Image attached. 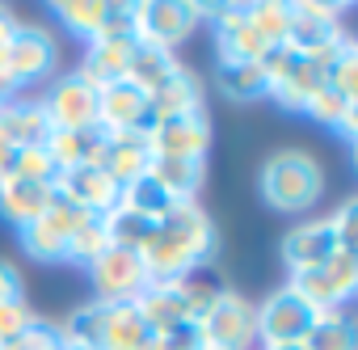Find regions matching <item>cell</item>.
<instances>
[{
  "label": "cell",
  "instance_id": "cell-1",
  "mask_svg": "<svg viewBox=\"0 0 358 350\" xmlns=\"http://www.w3.org/2000/svg\"><path fill=\"white\" fill-rule=\"evenodd\" d=\"M215 249H220V237H215L211 216L199 203H177L164 220H156L139 258L152 279H186L199 266H207Z\"/></svg>",
  "mask_w": 358,
  "mask_h": 350
},
{
  "label": "cell",
  "instance_id": "cell-2",
  "mask_svg": "<svg viewBox=\"0 0 358 350\" xmlns=\"http://www.w3.org/2000/svg\"><path fill=\"white\" fill-rule=\"evenodd\" d=\"M257 186H262L266 207H274V211H282V216H303V211H312V207L320 203V195H324V169H320V160H316L312 152H303V148H282V152H274V156L262 164Z\"/></svg>",
  "mask_w": 358,
  "mask_h": 350
},
{
  "label": "cell",
  "instance_id": "cell-3",
  "mask_svg": "<svg viewBox=\"0 0 358 350\" xmlns=\"http://www.w3.org/2000/svg\"><path fill=\"white\" fill-rule=\"evenodd\" d=\"M220 287L211 283H199L194 274L186 279H152L143 287V295L135 300V312L143 316V325L152 333H164V329H177V325H199L203 312L211 308Z\"/></svg>",
  "mask_w": 358,
  "mask_h": 350
},
{
  "label": "cell",
  "instance_id": "cell-4",
  "mask_svg": "<svg viewBox=\"0 0 358 350\" xmlns=\"http://www.w3.org/2000/svg\"><path fill=\"white\" fill-rule=\"evenodd\" d=\"M262 72H266V97H274L282 110L303 114L312 93L324 85V76L316 72V64L291 47H270L262 55Z\"/></svg>",
  "mask_w": 358,
  "mask_h": 350
},
{
  "label": "cell",
  "instance_id": "cell-5",
  "mask_svg": "<svg viewBox=\"0 0 358 350\" xmlns=\"http://www.w3.org/2000/svg\"><path fill=\"white\" fill-rule=\"evenodd\" d=\"M203 346L207 350H253L257 346V312L241 291L220 287L211 308L199 321Z\"/></svg>",
  "mask_w": 358,
  "mask_h": 350
},
{
  "label": "cell",
  "instance_id": "cell-6",
  "mask_svg": "<svg viewBox=\"0 0 358 350\" xmlns=\"http://www.w3.org/2000/svg\"><path fill=\"white\" fill-rule=\"evenodd\" d=\"M199 22H203L199 9L186 5V0H143L131 13V34L139 47H156V51L177 55V47L194 34Z\"/></svg>",
  "mask_w": 358,
  "mask_h": 350
},
{
  "label": "cell",
  "instance_id": "cell-7",
  "mask_svg": "<svg viewBox=\"0 0 358 350\" xmlns=\"http://www.w3.org/2000/svg\"><path fill=\"white\" fill-rule=\"evenodd\" d=\"M291 287L316 308V312H333V308H345L358 291V253L350 249H337L329 262L303 270V274H291Z\"/></svg>",
  "mask_w": 358,
  "mask_h": 350
},
{
  "label": "cell",
  "instance_id": "cell-8",
  "mask_svg": "<svg viewBox=\"0 0 358 350\" xmlns=\"http://www.w3.org/2000/svg\"><path fill=\"white\" fill-rule=\"evenodd\" d=\"M253 312H257V342L262 346H299L308 337L312 321L320 316L291 283L278 287V291H270Z\"/></svg>",
  "mask_w": 358,
  "mask_h": 350
},
{
  "label": "cell",
  "instance_id": "cell-9",
  "mask_svg": "<svg viewBox=\"0 0 358 350\" xmlns=\"http://www.w3.org/2000/svg\"><path fill=\"white\" fill-rule=\"evenodd\" d=\"M55 64H59V43H55V34H51L47 26H38V22H17L13 43H9V51H5V72L13 76V85L26 89V85L51 80Z\"/></svg>",
  "mask_w": 358,
  "mask_h": 350
},
{
  "label": "cell",
  "instance_id": "cell-10",
  "mask_svg": "<svg viewBox=\"0 0 358 350\" xmlns=\"http://www.w3.org/2000/svg\"><path fill=\"white\" fill-rule=\"evenodd\" d=\"M89 279H93L97 300H106V304H135V300L143 295V287L152 283L143 258H139L135 249H118V245H110V249L89 266Z\"/></svg>",
  "mask_w": 358,
  "mask_h": 350
},
{
  "label": "cell",
  "instance_id": "cell-11",
  "mask_svg": "<svg viewBox=\"0 0 358 350\" xmlns=\"http://www.w3.org/2000/svg\"><path fill=\"white\" fill-rule=\"evenodd\" d=\"M199 18H215V51L220 64H257L270 47L249 26V5H194Z\"/></svg>",
  "mask_w": 358,
  "mask_h": 350
},
{
  "label": "cell",
  "instance_id": "cell-12",
  "mask_svg": "<svg viewBox=\"0 0 358 350\" xmlns=\"http://www.w3.org/2000/svg\"><path fill=\"white\" fill-rule=\"evenodd\" d=\"M55 195L64 203H72L85 216H110L122 203V186L110 178L101 164H76V169H59L55 178Z\"/></svg>",
  "mask_w": 358,
  "mask_h": 350
},
{
  "label": "cell",
  "instance_id": "cell-13",
  "mask_svg": "<svg viewBox=\"0 0 358 350\" xmlns=\"http://www.w3.org/2000/svg\"><path fill=\"white\" fill-rule=\"evenodd\" d=\"M131 13L135 5L127 0H59L55 5V18L85 43L106 34H131Z\"/></svg>",
  "mask_w": 358,
  "mask_h": 350
},
{
  "label": "cell",
  "instance_id": "cell-14",
  "mask_svg": "<svg viewBox=\"0 0 358 350\" xmlns=\"http://www.w3.org/2000/svg\"><path fill=\"white\" fill-rule=\"evenodd\" d=\"M43 110L51 118L55 131H76V127H93L97 122V89L80 76V72H68V76H55L47 97H43Z\"/></svg>",
  "mask_w": 358,
  "mask_h": 350
},
{
  "label": "cell",
  "instance_id": "cell-15",
  "mask_svg": "<svg viewBox=\"0 0 358 350\" xmlns=\"http://www.w3.org/2000/svg\"><path fill=\"white\" fill-rule=\"evenodd\" d=\"M148 144H152V156H203V160H207V148H211V118H207V110L156 118V122L148 127Z\"/></svg>",
  "mask_w": 358,
  "mask_h": 350
},
{
  "label": "cell",
  "instance_id": "cell-16",
  "mask_svg": "<svg viewBox=\"0 0 358 350\" xmlns=\"http://www.w3.org/2000/svg\"><path fill=\"white\" fill-rule=\"evenodd\" d=\"M80 216H85V211H76L72 203H64V199L55 195L51 207H47L34 224L17 228V232H22V249H26L30 258H38V262H64L68 237H72V228L80 224Z\"/></svg>",
  "mask_w": 358,
  "mask_h": 350
},
{
  "label": "cell",
  "instance_id": "cell-17",
  "mask_svg": "<svg viewBox=\"0 0 358 350\" xmlns=\"http://www.w3.org/2000/svg\"><path fill=\"white\" fill-rule=\"evenodd\" d=\"M337 18H341V9H333V5H295L291 34H287L282 47H291L299 55H320V51L337 47L345 38V30H341Z\"/></svg>",
  "mask_w": 358,
  "mask_h": 350
},
{
  "label": "cell",
  "instance_id": "cell-18",
  "mask_svg": "<svg viewBox=\"0 0 358 350\" xmlns=\"http://www.w3.org/2000/svg\"><path fill=\"white\" fill-rule=\"evenodd\" d=\"M337 249H341V241H337V228L329 224V216H324V220L295 224V228L282 237V262H287L291 274H303V270L329 262Z\"/></svg>",
  "mask_w": 358,
  "mask_h": 350
},
{
  "label": "cell",
  "instance_id": "cell-19",
  "mask_svg": "<svg viewBox=\"0 0 358 350\" xmlns=\"http://www.w3.org/2000/svg\"><path fill=\"white\" fill-rule=\"evenodd\" d=\"M135 47H139V43H135V34H106V38L85 43L80 76H85L93 89H106V85L127 80V68H131Z\"/></svg>",
  "mask_w": 358,
  "mask_h": 350
},
{
  "label": "cell",
  "instance_id": "cell-20",
  "mask_svg": "<svg viewBox=\"0 0 358 350\" xmlns=\"http://www.w3.org/2000/svg\"><path fill=\"white\" fill-rule=\"evenodd\" d=\"M97 127H106V131H148L152 127L148 93L135 89L131 80L97 89Z\"/></svg>",
  "mask_w": 358,
  "mask_h": 350
},
{
  "label": "cell",
  "instance_id": "cell-21",
  "mask_svg": "<svg viewBox=\"0 0 358 350\" xmlns=\"http://www.w3.org/2000/svg\"><path fill=\"white\" fill-rule=\"evenodd\" d=\"M51 131L55 127H51L43 102H34V97H13L0 106V135L13 148H47Z\"/></svg>",
  "mask_w": 358,
  "mask_h": 350
},
{
  "label": "cell",
  "instance_id": "cell-22",
  "mask_svg": "<svg viewBox=\"0 0 358 350\" xmlns=\"http://www.w3.org/2000/svg\"><path fill=\"white\" fill-rule=\"evenodd\" d=\"M152 164V144H148V131H110V144H106V156H101V169L118 186L143 178Z\"/></svg>",
  "mask_w": 358,
  "mask_h": 350
},
{
  "label": "cell",
  "instance_id": "cell-23",
  "mask_svg": "<svg viewBox=\"0 0 358 350\" xmlns=\"http://www.w3.org/2000/svg\"><path fill=\"white\" fill-rule=\"evenodd\" d=\"M110 144L106 127H76V131H51L47 139V156L55 160V169H76V164H101Z\"/></svg>",
  "mask_w": 358,
  "mask_h": 350
},
{
  "label": "cell",
  "instance_id": "cell-24",
  "mask_svg": "<svg viewBox=\"0 0 358 350\" xmlns=\"http://www.w3.org/2000/svg\"><path fill=\"white\" fill-rule=\"evenodd\" d=\"M203 76L194 68H177L160 89L148 93V110H152V122L156 118H173V114H190V110H203Z\"/></svg>",
  "mask_w": 358,
  "mask_h": 350
},
{
  "label": "cell",
  "instance_id": "cell-25",
  "mask_svg": "<svg viewBox=\"0 0 358 350\" xmlns=\"http://www.w3.org/2000/svg\"><path fill=\"white\" fill-rule=\"evenodd\" d=\"M148 173L164 186V195L173 203H194V195L203 190V178H207V160L203 156H152Z\"/></svg>",
  "mask_w": 358,
  "mask_h": 350
},
{
  "label": "cell",
  "instance_id": "cell-26",
  "mask_svg": "<svg viewBox=\"0 0 358 350\" xmlns=\"http://www.w3.org/2000/svg\"><path fill=\"white\" fill-rule=\"evenodd\" d=\"M51 199H55V186H43V182H22V178L0 182V216L17 228L34 224L51 207Z\"/></svg>",
  "mask_w": 358,
  "mask_h": 350
},
{
  "label": "cell",
  "instance_id": "cell-27",
  "mask_svg": "<svg viewBox=\"0 0 358 350\" xmlns=\"http://www.w3.org/2000/svg\"><path fill=\"white\" fill-rule=\"evenodd\" d=\"M303 114L316 118V122H324V127L337 131L341 139H354V135H358V102L345 97V93H337V89H329V85H320V89L312 93V102H308Z\"/></svg>",
  "mask_w": 358,
  "mask_h": 350
},
{
  "label": "cell",
  "instance_id": "cell-28",
  "mask_svg": "<svg viewBox=\"0 0 358 350\" xmlns=\"http://www.w3.org/2000/svg\"><path fill=\"white\" fill-rule=\"evenodd\" d=\"M299 350H358V325L345 308L320 312L308 329V337L299 342Z\"/></svg>",
  "mask_w": 358,
  "mask_h": 350
},
{
  "label": "cell",
  "instance_id": "cell-29",
  "mask_svg": "<svg viewBox=\"0 0 358 350\" xmlns=\"http://www.w3.org/2000/svg\"><path fill=\"white\" fill-rule=\"evenodd\" d=\"M177 68H182V59H177L173 51H156V47H135V55H131V68H127V80L135 85V89H143V93H152V89H160Z\"/></svg>",
  "mask_w": 358,
  "mask_h": 350
},
{
  "label": "cell",
  "instance_id": "cell-30",
  "mask_svg": "<svg viewBox=\"0 0 358 350\" xmlns=\"http://www.w3.org/2000/svg\"><path fill=\"white\" fill-rule=\"evenodd\" d=\"M118 207H127V211H135V216H143V220H164L177 203L164 195V186L152 178V173H143V178H135V182H127L122 186V203Z\"/></svg>",
  "mask_w": 358,
  "mask_h": 350
},
{
  "label": "cell",
  "instance_id": "cell-31",
  "mask_svg": "<svg viewBox=\"0 0 358 350\" xmlns=\"http://www.w3.org/2000/svg\"><path fill=\"white\" fill-rule=\"evenodd\" d=\"M106 249H110L106 220H101V216H80V224H76L72 237H68V253H64V262H76V266L89 270Z\"/></svg>",
  "mask_w": 358,
  "mask_h": 350
},
{
  "label": "cell",
  "instance_id": "cell-32",
  "mask_svg": "<svg viewBox=\"0 0 358 350\" xmlns=\"http://www.w3.org/2000/svg\"><path fill=\"white\" fill-rule=\"evenodd\" d=\"M291 13L295 5H287V0H257V5H249V26L266 47H282L291 34Z\"/></svg>",
  "mask_w": 358,
  "mask_h": 350
},
{
  "label": "cell",
  "instance_id": "cell-33",
  "mask_svg": "<svg viewBox=\"0 0 358 350\" xmlns=\"http://www.w3.org/2000/svg\"><path fill=\"white\" fill-rule=\"evenodd\" d=\"M220 89L232 102H257L266 97V72L257 64H220Z\"/></svg>",
  "mask_w": 358,
  "mask_h": 350
},
{
  "label": "cell",
  "instance_id": "cell-34",
  "mask_svg": "<svg viewBox=\"0 0 358 350\" xmlns=\"http://www.w3.org/2000/svg\"><path fill=\"white\" fill-rule=\"evenodd\" d=\"M106 220V232H110V245H118V249H143V241L152 237V220H143V216H135V211H127V207H114L110 216H101Z\"/></svg>",
  "mask_w": 358,
  "mask_h": 350
},
{
  "label": "cell",
  "instance_id": "cell-35",
  "mask_svg": "<svg viewBox=\"0 0 358 350\" xmlns=\"http://www.w3.org/2000/svg\"><path fill=\"white\" fill-rule=\"evenodd\" d=\"M324 85L358 102V43H354V38H345V43H341L337 59H333V64H329V72H324Z\"/></svg>",
  "mask_w": 358,
  "mask_h": 350
},
{
  "label": "cell",
  "instance_id": "cell-36",
  "mask_svg": "<svg viewBox=\"0 0 358 350\" xmlns=\"http://www.w3.org/2000/svg\"><path fill=\"white\" fill-rule=\"evenodd\" d=\"M9 178H22V182H43V186H55L59 169L55 160L47 156V148H17V160H13V173Z\"/></svg>",
  "mask_w": 358,
  "mask_h": 350
},
{
  "label": "cell",
  "instance_id": "cell-37",
  "mask_svg": "<svg viewBox=\"0 0 358 350\" xmlns=\"http://www.w3.org/2000/svg\"><path fill=\"white\" fill-rule=\"evenodd\" d=\"M0 350H64V337H59V325L55 321L34 316L9 346H0Z\"/></svg>",
  "mask_w": 358,
  "mask_h": 350
},
{
  "label": "cell",
  "instance_id": "cell-38",
  "mask_svg": "<svg viewBox=\"0 0 358 350\" xmlns=\"http://www.w3.org/2000/svg\"><path fill=\"white\" fill-rule=\"evenodd\" d=\"M329 224L337 228V241H341V249H350V253H358V199H345L333 216H329Z\"/></svg>",
  "mask_w": 358,
  "mask_h": 350
},
{
  "label": "cell",
  "instance_id": "cell-39",
  "mask_svg": "<svg viewBox=\"0 0 358 350\" xmlns=\"http://www.w3.org/2000/svg\"><path fill=\"white\" fill-rule=\"evenodd\" d=\"M34 321V312H30V304L26 300H13V304H0V346H9L26 325Z\"/></svg>",
  "mask_w": 358,
  "mask_h": 350
},
{
  "label": "cell",
  "instance_id": "cell-40",
  "mask_svg": "<svg viewBox=\"0 0 358 350\" xmlns=\"http://www.w3.org/2000/svg\"><path fill=\"white\" fill-rule=\"evenodd\" d=\"M156 350H203V333H199V325L164 329V333H156Z\"/></svg>",
  "mask_w": 358,
  "mask_h": 350
},
{
  "label": "cell",
  "instance_id": "cell-41",
  "mask_svg": "<svg viewBox=\"0 0 358 350\" xmlns=\"http://www.w3.org/2000/svg\"><path fill=\"white\" fill-rule=\"evenodd\" d=\"M13 300H26V279L9 258H0V304H13Z\"/></svg>",
  "mask_w": 358,
  "mask_h": 350
},
{
  "label": "cell",
  "instance_id": "cell-42",
  "mask_svg": "<svg viewBox=\"0 0 358 350\" xmlns=\"http://www.w3.org/2000/svg\"><path fill=\"white\" fill-rule=\"evenodd\" d=\"M13 30H17V18L9 9H0V68H5V51L13 43Z\"/></svg>",
  "mask_w": 358,
  "mask_h": 350
},
{
  "label": "cell",
  "instance_id": "cell-43",
  "mask_svg": "<svg viewBox=\"0 0 358 350\" xmlns=\"http://www.w3.org/2000/svg\"><path fill=\"white\" fill-rule=\"evenodd\" d=\"M13 160H17V148H13L5 135H0V182H5L9 173H13Z\"/></svg>",
  "mask_w": 358,
  "mask_h": 350
},
{
  "label": "cell",
  "instance_id": "cell-44",
  "mask_svg": "<svg viewBox=\"0 0 358 350\" xmlns=\"http://www.w3.org/2000/svg\"><path fill=\"white\" fill-rule=\"evenodd\" d=\"M13 97H17V85H13V76H9L5 68H0V106L13 102Z\"/></svg>",
  "mask_w": 358,
  "mask_h": 350
},
{
  "label": "cell",
  "instance_id": "cell-45",
  "mask_svg": "<svg viewBox=\"0 0 358 350\" xmlns=\"http://www.w3.org/2000/svg\"><path fill=\"white\" fill-rule=\"evenodd\" d=\"M262 350H299V346H262Z\"/></svg>",
  "mask_w": 358,
  "mask_h": 350
},
{
  "label": "cell",
  "instance_id": "cell-46",
  "mask_svg": "<svg viewBox=\"0 0 358 350\" xmlns=\"http://www.w3.org/2000/svg\"><path fill=\"white\" fill-rule=\"evenodd\" d=\"M64 350H72V346H64Z\"/></svg>",
  "mask_w": 358,
  "mask_h": 350
},
{
  "label": "cell",
  "instance_id": "cell-47",
  "mask_svg": "<svg viewBox=\"0 0 358 350\" xmlns=\"http://www.w3.org/2000/svg\"><path fill=\"white\" fill-rule=\"evenodd\" d=\"M203 350H207V346H203Z\"/></svg>",
  "mask_w": 358,
  "mask_h": 350
}]
</instances>
